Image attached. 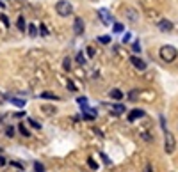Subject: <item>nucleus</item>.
<instances>
[{
    "label": "nucleus",
    "instance_id": "nucleus-39",
    "mask_svg": "<svg viewBox=\"0 0 178 172\" xmlns=\"http://www.w3.org/2000/svg\"><path fill=\"white\" fill-rule=\"evenodd\" d=\"M146 172H151V167L150 165H146Z\"/></svg>",
    "mask_w": 178,
    "mask_h": 172
},
{
    "label": "nucleus",
    "instance_id": "nucleus-14",
    "mask_svg": "<svg viewBox=\"0 0 178 172\" xmlns=\"http://www.w3.org/2000/svg\"><path fill=\"white\" fill-rule=\"evenodd\" d=\"M41 98H45V100H55V101H59L61 98L57 96V94H53V92H41Z\"/></svg>",
    "mask_w": 178,
    "mask_h": 172
},
{
    "label": "nucleus",
    "instance_id": "nucleus-1",
    "mask_svg": "<svg viewBox=\"0 0 178 172\" xmlns=\"http://www.w3.org/2000/svg\"><path fill=\"white\" fill-rule=\"evenodd\" d=\"M158 55H160V59H162L164 62H173V61H176L178 50L173 46V44H164V46H160Z\"/></svg>",
    "mask_w": 178,
    "mask_h": 172
},
{
    "label": "nucleus",
    "instance_id": "nucleus-31",
    "mask_svg": "<svg viewBox=\"0 0 178 172\" xmlns=\"http://www.w3.org/2000/svg\"><path fill=\"white\" fill-rule=\"evenodd\" d=\"M0 21H2L4 27H7V16H5V14H0Z\"/></svg>",
    "mask_w": 178,
    "mask_h": 172
},
{
    "label": "nucleus",
    "instance_id": "nucleus-26",
    "mask_svg": "<svg viewBox=\"0 0 178 172\" xmlns=\"http://www.w3.org/2000/svg\"><path fill=\"white\" fill-rule=\"evenodd\" d=\"M77 62H78V64H85V57H84L82 51H78V55H77Z\"/></svg>",
    "mask_w": 178,
    "mask_h": 172
},
{
    "label": "nucleus",
    "instance_id": "nucleus-8",
    "mask_svg": "<svg viewBox=\"0 0 178 172\" xmlns=\"http://www.w3.org/2000/svg\"><path fill=\"white\" fill-rule=\"evenodd\" d=\"M141 117H144V110H141V108H134V110L128 114V121L134 122L137 119H141Z\"/></svg>",
    "mask_w": 178,
    "mask_h": 172
},
{
    "label": "nucleus",
    "instance_id": "nucleus-5",
    "mask_svg": "<svg viewBox=\"0 0 178 172\" xmlns=\"http://www.w3.org/2000/svg\"><path fill=\"white\" fill-rule=\"evenodd\" d=\"M96 12H98V16H100V20H102L104 25H111V23H112V14H111L109 9H104V7H102V9H98Z\"/></svg>",
    "mask_w": 178,
    "mask_h": 172
},
{
    "label": "nucleus",
    "instance_id": "nucleus-6",
    "mask_svg": "<svg viewBox=\"0 0 178 172\" xmlns=\"http://www.w3.org/2000/svg\"><path fill=\"white\" fill-rule=\"evenodd\" d=\"M84 29H85L84 20H82V18H75V21H73V32L75 34H77V36H82V34H84Z\"/></svg>",
    "mask_w": 178,
    "mask_h": 172
},
{
    "label": "nucleus",
    "instance_id": "nucleus-22",
    "mask_svg": "<svg viewBox=\"0 0 178 172\" xmlns=\"http://www.w3.org/2000/svg\"><path fill=\"white\" fill-rule=\"evenodd\" d=\"M34 170H36V172H45V165L39 163V162H36V163H34Z\"/></svg>",
    "mask_w": 178,
    "mask_h": 172
},
{
    "label": "nucleus",
    "instance_id": "nucleus-25",
    "mask_svg": "<svg viewBox=\"0 0 178 172\" xmlns=\"http://www.w3.org/2000/svg\"><path fill=\"white\" fill-rule=\"evenodd\" d=\"M29 124H31L32 128H36V130H41V124H39V122H36L34 119H31V117H29Z\"/></svg>",
    "mask_w": 178,
    "mask_h": 172
},
{
    "label": "nucleus",
    "instance_id": "nucleus-16",
    "mask_svg": "<svg viewBox=\"0 0 178 172\" xmlns=\"http://www.w3.org/2000/svg\"><path fill=\"white\" fill-rule=\"evenodd\" d=\"M16 27H18L21 32H25L27 25H25V20H23V16H20V18H18V21H16Z\"/></svg>",
    "mask_w": 178,
    "mask_h": 172
},
{
    "label": "nucleus",
    "instance_id": "nucleus-4",
    "mask_svg": "<svg viewBox=\"0 0 178 172\" xmlns=\"http://www.w3.org/2000/svg\"><path fill=\"white\" fill-rule=\"evenodd\" d=\"M123 14H125L126 21H128V23H132V25H134V23H137V21H139V18H141V16H139V11H136L134 7H126Z\"/></svg>",
    "mask_w": 178,
    "mask_h": 172
},
{
    "label": "nucleus",
    "instance_id": "nucleus-13",
    "mask_svg": "<svg viewBox=\"0 0 178 172\" xmlns=\"http://www.w3.org/2000/svg\"><path fill=\"white\" fill-rule=\"evenodd\" d=\"M9 101L14 105V107H25V100H21V98H13V96H9Z\"/></svg>",
    "mask_w": 178,
    "mask_h": 172
},
{
    "label": "nucleus",
    "instance_id": "nucleus-24",
    "mask_svg": "<svg viewBox=\"0 0 178 172\" xmlns=\"http://www.w3.org/2000/svg\"><path fill=\"white\" fill-rule=\"evenodd\" d=\"M87 165H89V167H91L93 170H96V169H98V163L94 162L93 158H87Z\"/></svg>",
    "mask_w": 178,
    "mask_h": 172
},
{
    "label": "nucleus",
    "instance_id": "nucleus-19",
    "mask_svg": "<svg viewBox=\"0 0 178 172\" xmlns=\"http://www.w3.org/2000/svg\"><path fill=\"white\" fill-rule=\"evenodd\" d=\"M137 96H139V89H134V91H130V94H128V98H130L132 101H136Z\"/></svg>",
    "mask_w": 178,
    "mask_h": 172
},
{
    "label": "nucleus",
    "instance_id": "nucleus-30",
    "mask_svg": "<svg viewBox=\"0 0 178 172\" xmlns=\"http://www.w3.org/2000/svg\"><path fill=\"white\" fill-rule=\"evenodd\" d=\"M5 135H7V137H14V128H13V126H9V128L5 130Z\"/></svg>",
    "mask_w": 178,
    "mask_h": 172
},
{
    "label": "nucleus",
    "instance_id": "nucleus-34",
    "mask_svg": "<svg viewBox=\"0 0 178 172\" xmlns=\"http://www.w3.org/2000/svg\"><path fill=\"white\" fill-rule=\"evenodd\" d=\"M41 36H48V30H46L45 25H41Z\"/></svg>",
    "mask_w": 178,
    "mask_h": 172
},
{
    "label": "nucleus",
    "instance_id": "nucleus-29",
    "mask_svg": "<svg viewBox=\"0 0 178 172\" xmlns=\"http://www.w3.org/2000/svg\"><path fill=\"white\" fill-rule=\"evenodd\" d=\"M100 156H102V160H104L105 165H111V160H109V156H107L105 153H100Z\"/></svg>",
    "mask_w": 178,
    "mask_h": 172
},
{
    "label": "nucleus",
    "instance_id": "nucleus-36",
    "mask_svg": "<svg viewBox=\"0 0 178 172\" xmlns=\"http://www.w3.org/2000/svg\"><path fill=\"white\" fill-rule=\"evenodd\" d=\"M126 41H130V34H125V37H123V43H126Z\"/></svg>",
    "mask_w": 178,
    "mask_h": 172
},
{
    "label": "nucleus",
    "instance_id": "nucleus-35",
    "mask_svg": "<svg viewBox=\"0 0 178 172\" xmlns=\"http://www.w3.org/2000/svg\"><path fill=\"white\" fill-rule=\"evenodd\" d=\"M5 100H7V98H5V94H2V92H0V105H2V103H5Z\"/></svg>",
    "mask_w": 178,
    "mask_h": 172
},
{
    "label": "nucleus",
    "instance_id": "nucleus-10",
    "mask_svg": "<svg viewBox=\"0 0 178 172\" xmlns=\"http://www.w3.org/2000/svg\"><path fill=\"white\" fill-rule=\"evenodd\" d=\"M111 112L114 114V115H121L123 112H125V105H121V103H116L111 107Z\"/></svg>",
    "mask_w": 178,
    "mask_h": 172
},
{
    "label": "nucleus",
    "instance_id": "nucleus-18",
    "mask_svg": "<svg viewBox=\"0 0 178 172\" xmlns=\"http://www.w3.org/2000/svg\"><path fill=\"white\" fill-rule=\"evenodd\" d=\"M123 29H125V27H123V23H114V27H112V30H114L116 34H121Z\"/></svg>",
    "mask_w": 178,
    "mask_h": 172
},
{
    "label": "nucleus",
    "instance_id": "nucleus-15",
    "mask_svg": "<svg viewBox=\"0 0 178 172\" xmlns=\"http://www.w3.org/2000/svg\"><path fill=\"white\" fill-rule=\"evenodd\" d=\"M77 103H78V105H80V107H82V110H89V107H87V98H84V96H80V98H78V100H77Z\"/></svg>",
    "mask_w": 178,
    "mask_h": 172
},
{
    "label": "nucleus",
    "instance_id": "nucleus-27",
    "mask_svg": "<svg viewBox=\"0 0 178 172\" xmlns=\"http://www.w3.org/2000/svg\"><path fill=\"white\" fill-rule=\"evenodd\" d=\"M132 50L136 51V53H139V51H141V43H139V41H136V43L132 44Z\"/></svg>",
    "mask_w": 178,
    "mask_h": 172
},
{
    "label": "nucleus",
    "instance_id": "nucleus-23",
    "mask_svg": "<svg viewBox=\"0 0 178 172\" xmlns=\"http://www.w3.org/2000/svg\"><path fill=\"white\" fill-rule=\"evenodd\" d=\"M141 137H143V139H144L146 142H153V137H151V135H150L148 132H141Z\"/></svg>",
    "mask_w": 178,
    "mask_h": 172
},
{
    "label": "nucleus",
    "instance_id": "nucleus-2",
    "mask_svg": "<svg viewBox=\"0 0 178 172\" xmlns=\"http://www.w3.org/2000/svg\"><path fill=\"white\" fill-rule=\"evenodd\" d=\"M55 11H57V14H59V16L68 18V16H71V14H73V5H71L68 0H59V2L55 4Z\"/></svg>",
    "mask_w": 178,
    "mask_h": 172
},
{
    "label": "nucleus",
    "instance_id": "nucleus-32",
    "mask_svg": "<svg viewBox=\"0 0 178 172\" xmlns=\"http://www.w3.org/2000/svg\"><path fill=\"white\" fill-rule=\"evenodd\" d=\"M68 89H70L71 92H75V91H77V89H75V85H73V82H71V80H68Z\"/></svg>",
    "mask_w": 178,
    "mask_h": 172
},
{
    "label": "nucleus",
    "instance_id": "nucleus-17",
    "mask_svg": "<svg viewBox=\"0 0 178 172\" xmlns=\"http://www.w3.org/2000/svg\"><path fill=\"white\" fill-rule=\"evenodd\" d=\"M18 130H20V133L23 135V137H31V132L25 128V124H20V126H18Z\"/></svg>",
    "mask_w": 178,
    "mask_h": 172
},
{
    "label": "nucleus",
    "instance_id": "nucleus-3",
    "mask_svg": "<svg viewBox=\"0 0 178 172\" xmlns=\"http://www.w3.org/2000/svg\"><path fill=\"white\" fill-rule=\"evenodd\" d=\"M176 149V139H175V135L171 132H164V151L168 153V154H173Z\"/></svg>",
    "mask_w": 178,
    "mask_h": 172
},
{
    "label": "nucleus",
    "instance_id": "nucleus-37",
    "mask_svg": "<svg viewBox=\"0 0 178 172\" xmlns=\"http://www.w3.org/2000/svg\"><path fill=\"white\" fill-rule=\"evenodd\" d=\"M11 165H14V167H18V169H21V165L18 162H11Z\"/></svg>",
    "mask_w": 178,
    "mask_h": 172
},
{
    "label": "nucleus",
    "instance_id": "nucleus-7",
    "mask_svg": "<svg viewBox=\"0 0 178 172\" xmlns=\"http://www.w3.org/2000/svg\"><path fill=\"white\" fill-rule=\"evenodd\" d=\"M130 62H132V66H134L136 69H139V71H144V69H146V62L143 61L141 57H137V55H134V57L130 59Z\"/></svg>",
    "mask_w": 178,
    "mask_h": 172
},
{
    "label": "nucleus",
    "instance_id": "nucleus-33",
    "mask_svg": "<svg viewBox=\"0 0 178 172\" xmlns=\"http://www.w3.org/2000/svg\"><path fill=\"white\" fill-rule=\"evenodd\" d=\"M87 55H89V57H94V48L93 46H87Z\"/></svg>",
    "mask_w": 178,
    "mask_h": 172
},
{
    "label": "nucleus",
    "instance_id": "nucleus-9",
    "mask_svg": "<svg viewBox=\"0 0 178 172\" xmlns=\"http://www.w3.org/2000/svg\"><path fill=\"white\" fill-rule=\"evenodd\" d=\"M158 30L160 32H171L173 30V23L169 20H160L158 21Z\"/></svg>",
    "mask_w": 178,
    "mask_h": 172
},
{
    "label": "nucleus",
    "instance_id": "nucleus-38",
    "mask_svg": "<svg viewBox=\"0 0 178 172\" xmlns=\"http://www.w3.org/2000/svg\"><path fill=\"white\" fill-rule=\"evenodd\" d=\"M2 165H5V160H4V156H0V167Z\"/></svg>",
    "mask_w": 178,
    "mask_h": 172
},
{
    "label": "nucleus",
    "instance_id": "nucleus-11",
    "mask_svg": "<svg viewBox=\"0 0 178 172\" xmlns=\"http://www.w3.org/2000/svg\"><path fill=\"white\" fill-rule=\"evenodd\" d=\"M109 96H111L112 100H116V101H119V100L123 98V92L119 91V89H111V91H109Z\"/></svg>",
    "mask_w": 178,
    "mask_h": 172
},
{
    "label": "nucleus",
    "instance_id": "nucleus-28",
    "mask_svg": "<svg viewBox=\"0 0 178 172\" xmlns=\"http://www.w3.org/2000/svg\"><path fill=\"white\" fill-rule=\"evenodd\" d=\"M63 68L66 71H70V68H71V62H70V59H64V62H63Z\"/></svg>",
    "mask_w": 178,
    "mask_h": 172
},
{
    "label": "nucleus",
    "instance_id": "nucleus-21",
    "mask_svg": "<svg viewBox=\"0 0 178 172\" xmlns=\"http://www.w3.org/2000/svg\"><path fill=\"white\" fill-rule=\"evenodd\" d=\"M98 43H102V44H109V43H111V37H109V36H100V37H98Z\"/></svg>",
    "mask_w": 178,
    "mask_h": 172
},
{
    "label": "nucleus",
    "instance_id": "nucleus-12",
    "mask_svg": "<svg viewBox=\"0 0 178 172\" xmlns=\"http://www.w3.org/2000/svg\"><path fill=\"white\" fill-rule=\"evenodd\" d=\"M41 110L45 112L46 115H53V114L57 112V108H55L53 105H43V107H41Z\"/></svg>",
    "mask_w": 178,
    "mask_h": 172
},
{
    "label": "nucleus",
    "instance_id": "nucleus-20",
    "mask_svg": "<svg viewBox=\"0 0 178 172\" xmlns=\"http://www.w3.org/2000/svg\"><path fill=\"white\" fill-rule=\"evenodd\" d=\"M29 34H31V37H36V36H38V29H36V25H29Z\"/></svg>",
    "mask_w": 178,
    "mask_h": 172
}]
</instances>
